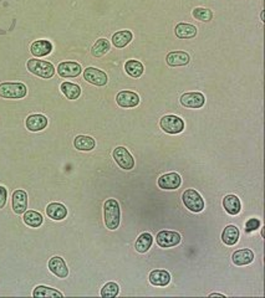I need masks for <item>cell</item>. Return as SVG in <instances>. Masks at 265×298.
<instances>
[{
    "label": "cell",
    "instance_id": "cell-31",
    "mask_svg": "<svg viewBox=\"0 0 265 298\" xmlns=\"http://www.w3.org/2000/svg\"><path fill=\"white\" fill-rule=\"evenodd\" d=\"M34 297H64L61 292L46 286H38L33 292Z\"/></svg>",
    "mask_w": 265,
    "mask_h": 298
},
{
    "label": "cell",
    "instance_id": "cell-14",
    "mask_svg": "<svg viewBox=\"0 0 265 298\" xmlns=\"http://www.w3.org/2000/svg\"><path fill=\"white\" fill-rule=\"evenodd\" d=\"M28 209V194L27 191L18 189L13 193V210L15 214H24Z\"/></svg>",
    "mask_w": 265,
    "mask_h": 298
},
{
    "label": "cell",
    "instance_id": "cell-16",
    "mask_svg": "<svg viewBox=\"0 0 265 298\" xmlns=\"http://www.w3.org/2000/svg\"><path fill=\"white\" fill-rule=\"evenodd\" d=\"M190 57L186 51H172L166 57V62L171 67H178V66H186L189 64Z\"/></svg>",
    "mask_w": 265,
    "mask_h": 298
},
{
    "label": "cell",
    "instance_id": "cell-10",
    "mask_svg": "<svg viewBox=\"0 0 265 298\" xmlns=\"http://www.w3.org/2000/svg\"><path fill=\"white\" fill-rule=\"evenodd\" d=\"M182 178L178 173H167L158 178L157 184L163 190H175L181 186Z\"/></svg>",
    "mask_w": 265,
    "mask_h": 298
},
{
    "label": "cell",
    "instance_id": "cell-22",
    "mask_svg": "<svg viewBox=\"0 0 265 298\" xmlns=\"http://www.w3.org/2000/svg\"><path fill=\"white\" fill-rule=\"evenodd\" d=\"M239 229L235 225H228L222 233V241L228 246L235 245L239 241Z\"/></svg>",
    "mask_w": 265,
    "mask_h": 298
},
{
    "label": "cell",
    "instance_id": "cell-34",
    "mask_svg": "<svg viewBox=\"0 0 265 298\" xmlns=\"http://www.w3.org/2000/svg\"><path fill=\"white\" fill-rule=\"evenodd\" d=\"M260 225H261V222L259 219H255V217L249 219L246 222V233H253V231L258 230V229L260 228Z\"/></svg>",
    "mask_w": 265,
    "mask_h": 298
},
{
    "label": "cell",
    "instance_id": "cell-7",
    "mask_svg": "<svg viewBox=\"0 0 265 298\" xmlns=\"http://www.w3.org/2000/svg\"><path fill=\"white\" fill-rule=\"evenodd\" d=\"M181 240H182L181 235L176 233V231L170 230L159 231L157 236H156V242H157V245L162 249L175 247V246H177L181 242Z\"/></svg>",
    "mask_w": 265,
    "mask_h": 298
},
{
    "label": "cell",
    "instance_id": "cell-3",
    "mask_svg": "<svg viewBox=\"0 0 265 298\" xmlns=\"http://www.w3.org/2000/svg\"><path fill=\"white\" fill-rule=\"evenodd\" d=\"M27 67L31 73L41 77V79H51L54 76V73H55L54 65L51 62L44 61V60L30 59L27 62Z\"/></svg>",
    "mask_w": 265,
    "mask_h": 298
},
{
    "label": "cell",
    "instance_id": "cell-11",
    "mask_svg": "<svg viewBox=\"0 0 265 298\" xmlns=\"http://www.w3.org/2000/svg\"><path fill=\"white\" fill-rule=\"evenodd\" d=\"M49 270L55 275L59 279H66L69 276V268H67L66 262H65L64 259L60 256H54L49 260Z\"/></svg>",
    "mask_w": 265,
    "mask_h": 298
},
{
    "label": "cell",
    "instance_id": "cell-4",
    "mask_svg": "<svg viewBox=\"0 0 265 298\" xmlns=\"http://www.w3.org/2000/svg\"><path fill=\"white\" fill-rule=\"evenodd\" d=\"M182 200H183L184 206L192 213H201V211H203L204 200L201 194L195 190V189H187L182 194Z\"/></svg>",
    "mask_w": 265,
    "mask_h": 298
},
{
    "label": "cell",
    "instance_id": "cell-17",
    "mask_svg": "<svg viewBox=\"0 0 265 298\" xmlns=\"http://www.w3.org/2000/svg\"><path fill=\"white\" fill-rule=\"evenodd\" d=\"M30 51L35 57L47 56L53 51V44L49 40H36L31 44Z\"/></svg>",
    "mask_w": 265,
    "mask_h": 298
},
{
    "label": "cell",
    "instance_id": "cell-28",
    "mask_svg": "<svg viewBox=\"0 0 265 298\" xmlns=\"http://www.w3.org/2000/svg\"><path fill=\"white\" fill-rule=\"evenodd\" d=\"M125 70H126L127 74H130L131 77H141L142 73H143L144 67L141 62L137 61V60H128V61L125 64Z\"/></svg>",
    "mask_w": 265,
    "mask_h": 298
},
{
    "label": "cell",
    "instance_id": "cell-20",
    "mask_svg": "<svg viewBox=\"0 0 265 298\" xmlns=\"http://www.w3.org/2000/svg\"><path fill=\"white\" fill-rule=\"evenodd\" d=\"M176 36L179 39H193L198 34V29L195 25L187 24V22H179L176 27Z\"/></svg>",
    "mask_w": 265,
    "mask_h": 298
},
{
    "label": "cell",
    "instance_id": "cell-12",
    "mask_svg": "<svg viewBox=\"0 0 265 298\" xmlns=\"http://www.w3.org/2000/svg\"><path fill=\"white\" fill-rule=\"evenodd\" d=\"M116 102L122 108H132L138 106L139 96L132 91H121L116 96Z\"/></svg>",
    "mask_w": 265,
    "mask_h": 298
},
{
    "label": "cell",
    "instance_id": "cell-13",
    "mask_svg": "<svg viewBox=\"0 0 265 298\" xmlns=\"http://www.w3.org/2000/svg\"><path fill=\"white\" fill-rule=\"evenodd\" d=\"M82 68L81 65L74 61H64L58 66V73L59 76L64 77V79H69V77H78L81 73Z\"/></svg>",
    "mask_w": 265,
    "mask_h": 298
},
{
    "label": "cell",
    "instance_id": "cell-36",
    "mask_svg": "<svg viewBox=\"0 0 265 298\" xmlns=\"http://www.w3.org/2000/svg\"><path fill=\"white\" fill-rule=\"evenodd\" d=\"M209 297H224V294H222V293H210Z\"/></svg>",
    "mask_w": 265,
    "mask_h": 298
},
{
    "label": "cell",
    "instance_id": "cell-29",
    "mask_svg": "<svg viewBox=\"0 0 265 298\" xmlns=\"http://www.w3.org/2000/svg\"><path fill=\"white\" fill-rule=\"evenodd\" d=\"M22 220H24V222L27 224L28 226H30V228H39V226H41L42 221H44L42 215L34 210L25 211Z\"/></svg>",
    "mask_w": 265,
    "mask_h": 298
},
{
    "label": "cell",
    "instance_id": "cell-24",
    "mask_svg": "<svg viewBox=\"0 0 265 298\" xmlns=\"http://www.w3.org/2000/svg\"><path fill=\"white\" fill-rule=\"evenodd\" d=\"M74 145L81 152H90L96 147V140L90 136H78L74 139Z\"/></svg>",
    "mask_w": 265,
    "mask_h": 298
},
{
    "label": "cell",
    "instance_id": "cell-6",
    "mask_svg": "<svg viewBox=\"0 0 265 298\" xmlns=\"http://www.w3.org/2000/svg\"><path fill=\"white\" fill-rule=\"evenodd\" d=\"M112 157L121 169L131 170V169L135 168V159H133L132 154L128 152V149L125 147H117L116 149H113Z\"/></svg>",
    "mask_w": 265,
    "mask_h": 298
},
{
    "label": "cell",
    "instance_id": "cell-30",
    "mask_svg": "<svg viewBox=\"0 0 265 298\" xmlns=\"http://www.w3.org/2000/svg\"><path fill=\"white\" fill-rule=\"evenodd\" d=\"M108 50H110V42L106 39H99L91 48V54L93 57H102L106 55Z\"/></svg>",
    "mask_w": 265,
    "mask_h": 298
},
{
    "label": "cell",
    "instance_id": "cell-35",
    "mask_svg": "<svg viewBox=\"0 0 265 298\" xmlns=\"http://www.w3.org/2000/svg\"><path fill=\"white\" fill-rule=\"evenodd\" d=\"M8 199V191L3 185H0V209H3L7 204Z\"/></svg>",
    "mask_w": 265,
    "mask_h": 298
},
{
    "label": "cell",
    "instance_id": "cell-19",
    "mask_svg": "<svg viewBox=\"0 0 265 298\" xmlns=\"http://www.w3.org/2000/svg\"><path fill=\"white\" fill-rule=\"evenodd\" d=\"M254 260V254L249 249H242V250L235 251L232 255V261L233 263L236 266H246L249 265L250 262H253Z\"/></svg>",
    "mask_w": 265,
    "mask_h": 298
},
{
    "label": "cell",
    "instance_id": "cell-18",
    "mask_svg": "<svg viewBox=\"0 0 265 298\" xmlns=\"http://www.w3.org/2000/svg\"><path fill=\"white\" fill-rule=\"evenodd\" d=\"M46 214L50 219L60 221L67 216V209L66 206L60 204V203H51L46 206Z\"/></svg>",
    "mask_w": 265,
    "mask_h": 298
},
{
    "label": "cell",
    "instance_id": "cell-1",
    "mask_svg": "<svg viewBox=\"0 0 265 298\" xmlns=\"http://www.w3.org/2000/svg\"><path fill=\"white\" fill-rule=\"evenodd\" d=\"M121 210L116 199H107L104 204V221L108 230H116L119 226Z\"/></svg>",
    "mask_w": 265,
    "mask_h": 298
},
{
    "label": "cell",
    "instance_id": "cell-33",
    "mask_svg": "<svg viewBox=\"0 0 265 298\" xmlns=\"http://www.w3.org/2000/svg\"><path fill=\"white\" fill-rule=\"evenodd\" d=\"M119 292V287L116 282H107L101 289L102 297H116Z\"/></svg>",
    "mask_w": 265,
    "mask_h": 298
},
{
    "label": "cell",
    "instance_id": "cell-5",
    "mask_svg": "<svg viewBox=\"0 0 265 298\" xmlns=\"http://www.w3.org/2000/svg\"><path fill=\"white\" fill-rule=\"evenodd\" d=\"M159 126L168 134H178L182 133L184 130L183 119L179 118L178 116H175V114H167V116L162 117Z\"/></svg>",
    "mask_w": 265,
    "mask_h": 298
},
{
    "label": "cell",
    "instance_id": "cell-9",
    "mask_svg": "<svg viewBox=\"0 0 265 298\" xmlns=\"http://www.w3.org/2000/svg\"><path fill=\"white\" fill-rule=\"evenodd\" d=\"M84 79L86 80L88 84L95 85V86H105L107 85L108 77L106 72H104L102 70H99L96 67H87L84 71Z\"/></svg>",
    "mask_w": 265,
    "mask_h": 298
},
{
    "label": "cell",
    "instance_id": "cell-25",
    "mask_svg": "<svg viewBox=\"0 0 265 298\" xmlns=\"http://www.w3.org/2000/svg\"><path fill=\"white\" fill-rule=\"evenodd\" d=\"M133 35L130 30H121L113 34L112 36V44L117 48H122L127 46L131 41H132Z\"/></svg>",
    "mask_w": 265,
    "mask_h": 298
},
{
    "label": "cell",
    "instance_id": "cell-27",
    "mask_svg": "<svg viewBox=\"0 0 265 298\" xmlns=\"http://www.w3.org/2000/svg\"><path fill=\"white\" fill-rule=\"evenodd\" d=\"M60 90L61 92L66 96V98L69 100H78L81 94V88L80 86L76 84H73V82H62L61 86H60Z\"/></svg>",
    "mask_w": 265,
    "mask_h": 298
},
{
    "label": "cell",
    "instance_id": "cell-21",
    "mask_svg": "<svg viewBox=\"0 0 265 298\" xmlns=\"http://www.w3.org/2000/svg\"><path fill=\"white\" fill-rule=\"evenodd\" d=\"M151 285L153 286H167L171 282V275L166 270H155L148 276Z\"/></svg>",
    "mask_w": 265,
    "mask_h": 298
},
{
    "label": "cell",
    "instance_id": "cell-32",
    "mask_svg": "<svg viewBox=\"0 0 265 298\" xmlns=\"http://www.w3.org/2000/svg\"><path fill=\"white\" fill-rule=\"evenodd\" d=\"M192 15L195 16L197 20L203 22H208L213 19L212 10L206 9V8H196V9L192 11Z\"/></svg>",
    "mask_w": 265,
    "mask_h": 298
},
{
    "label": "cell",
    "instance_id": "cell-2",
    "mask_svg": "<svg viewBox=\"0 0 265 298\" xmlns=\"http://www.w3.org/2000/svg\"><path fill=\"white\" fill-rule=\"evenodd\" d=\"M28 93L27 86L21 82H4L0 84V97L7 100L24 98Z\"/></svg>",
    "mask_w": 265,
    "mask_h": 298
},
{
    "label": "cell",
    "instance_id": "cell-37",
    "mask_svg": "<svg viewBox=\"0 0 265 298\" xmlns=\"http://www.w3.org/2000/svg\"><path fill=\"white\" fill-rule=\"evenodd\" d=\"M260 19H261V21H265V20H264V11H261V14H260Z\"/></svg>",
    "mask_w": 265,
    "mask_h": 298
},
{
    "label": "cell",
    "instance_id": "cell-15",
    "mask_svg": "<svg viewBox=\"0 0 265 298\" xmlns=\"http://www.w3.org/2000/svg\"><path fill=\"white\" fill-rule=\"evenodd\" d=\"M47 118L42 114H30L25 121V126L30 132H40L47 127Z\"/></svg>",
    "mask_w": 265,
    "mask_h": 298
},
{
    "label": "cell",
    "instance_id": "cell-23",
    "mask_svg": "<svg viewBox=\"0 0 265 298\" xmlns=\"http://www.w3.org/2000/svg\"><path fill=\"white\" fill-rule=\"evenodd\" d=\"M223 208L229 215H238L242 209L240 200L235 195H227L223 199Z\"/></svg>",
    "mask_w": 265,
    "mask_h": 298
},
{
    "label": "cell",
    "instance_id": "cell-26",
    "mask_svg": "<svg viewBox=\"0 0 265 298\" xmlns=\"http://www.w3.org/2000/svg\"><path fill=\"white\" fill-rule=\"evenodd\" d=\"M153 243V236L150 233H143L138 236V239L136 240L135 247L136 251L139 252V254H146V252L150 250L151 246Z\"/></svg>",
    "mask_w": 265,
    "mask_h": 298
},
{
    "label": "cell",
    "instance_id": "cell-8",
    "mask_svg": "<svg viewBox=\"0 0 265 298\" xmlns=\"http://www.w3.org/2000/svg\"><path fill=\"white\" fill-rule=\"evenodd\" d=\"M204 103H206V97L201 92H187L181 97V105L187 108L198 110L203 107Z\"/></svg>",
    "mask_w": 265,
    "mask_h": 298
}]
</instances>
